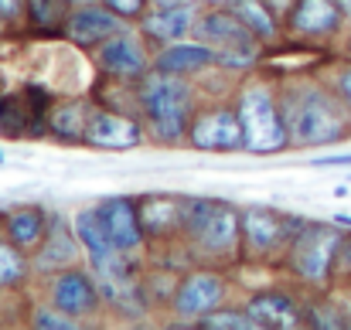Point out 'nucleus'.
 Wrapping results in <instances>:
<instances>
[{
	"label": "nucleus",
	"mask_w": 351,
	"mask_h": 330,
	"mask_svg": "<svg viewBox=\"0 0 351 330\" xmlns=\"http://www.w3.org/2000/svg\"><path fill=\"white\" fill-rule=\"evenodd\" d=\"M17 21H24V0H0V31H10Z\"/></svg>",
	"instance_id": "nucleus-34"
},
{
	"label": "nucleus",
	"mask_w": 351,
	"mask_h": 330,
	"mask_svg": "<svg viewBox=\"0 0 351 330\" xmlns=\"http://www.w3.org/2000/svg\"><path fill=\"white\" fill-rule=\"evenodd\" d=\"M280 106L290 126V143L297 150H317L351 140V110L341 103L335 86L307 75L280 82Z\"/></svg>",
	"instance_id": "nucleus-1"
},
{
	"label": "nucleus",
	"mask_w": 351,
	"mask_h": 330,
	"mask_svg": "<svg viewBox=\"0 0 351 330\" xmlns=\"http://www.w3.org/2000/svg\"><path fill=\"white\" fill-rule=\"evenodd\" d=\"M154 68L157 72H171V75H202V72H212L219 68V51L205 41H174L160 51H154Z\"/></svg>",
	"instance_id": "nucleus-21"
},
{
	"label": "nucleus",
	"mask_w": 351,
	"mask_h": 330,
	"mask_svg": "<svg viewBox=\"0 0 351 330\" xmlns=\"http://www.w3.org/2000/svg\"><path fill=\"white\" fill-rule=\"evenodd\" d=\"M31 327L34 330H72V327H82V324L48 303V307H34L31 310Z\"/></svg>",
	"instance_id": "nucleus-30"
},
{
	"label": "nucleus",
	"mask_w": 351,
	"mask_h": 330,
	"mask_svg": "<svg viewBox=\"0 0 351 330\" xmlns=\"http://www.w3.org/2000/svg\"><path fill=\"white\" fill-rule=\"evenodd\" d=\"M198 3H202V7H229L232 0H198Z\"/></svg>",
	"instance_id": "nucleus-36"
},
{
	"label": "nucleus",
	"mask_w": 351,
	"mask_h": 330,
	"mask_svg": "<svg viewBox=\"0 0 351 330\" xmlns=\"http://www.w3.org/2000/svg\"><path fill=\"white\" fill-rule=\"evenodd\" d=\"M93 110H96L93 96H75L62 103L55 99V106L48 112V136H55L58 143H82Z\"/></svg>",
	"instance_id": "nucleus-22"
},
{
	"label": "nucleus",
	"mask_w": 351,
	"mask_h": 330,
	"mask_svg": "<svg viewBox=\"0 0 351 330\" xmlns=\"http://www.w3.org/2000/svg\"><path fill=\"white\" fill-rule=\"evenodd\" d=\"M226 300H229V276L219 269L198 266L178 279V290L171 296V314L178 324H195L198 317L226 307Z\"/></svg>",
	"instance_id": "nucleus-9"
},
{
	"label": "nucleus",
	"mask_w": 351,
	"mask_h": 330,
	"mask_svg": "<svg viewBox=\"0 0 351 330\" xmlns=\"http://www.w3.org/2000/svg\"><path fill=\"white\" fill-rule=\"evenodd\" d=\"M143 143H147V129H143L140 116L96 103V110L89 116V126H86L82 147L103 150V153H126V150H136Z\"/></svg>",
	"instance_id": "nucleus-12"
},
{
	"label": "nucleus",
	"mask_w": 351,
	"mask_h": 330,
	"mask_svg": "<svg viewBox=\"0 0 351 330\" xmlns=\"http://www.w3.org/2000/svg\"><path fill=\"white\" fill-rule=\"evenodd\" d=\"M229 7H232L235 17H239L263 45H276V41H280L283 21L273 14V7H269L266 0H232Z\"/></svg>",
	"instance_id": "nucleus-25"
},
{
	"label": "nucleus",
	"mask_w": 351,
	"mask_h": 330,
	"mask_svg": "<svg viewBox=\"0 0 351 330\" xmlns=\"http://www.w3.org/2000/svg\"><path fill=\"white\" fill-rule=\"evenodd\" d=\"M154 3H181V0H154Z\"/></svg>",
	"instance_id": "nucleus-41"
},
{
	"label": "nucleus",
	"mask_w": 351,
	"mask_h": 330,
	"mask_svg": "<svg viewBox=\"0 0 351 330\" xmlns=\"http://www.w3.org/2000/svg\"><path fill=\"white\" fill-rule=\"evenodd\" d=\"M341 238H345V231L338 221H304V228L293 235V242L283 255L287 272L317 293L331 290Z\"/></svg>",
	"instance_id": "nucleus-5"
},
{
	"label": "nucleus",
	"mask_w": 351,
	"mask_h": 330,
	"mask_svg": "<svg viewBox=\"0 0 351 330\" xmlns=\"http://www.w3.org/2000/svg\"><path fill=\"white\" fill-rule=\"evenodd\" d=\"M348 24L345 3L341 0H293L283 31L290 38H307V41H328L338 38Z\"/></svg>",
	"instance_id": "nucleus-13"
},
{
	"label": "nucleus",
	"mask_w": 351,
	"mask_h": 330,
	"mask_svg": "<svg viewBox=\"0 0 351 330\" xmlns=\"http://www.w3.org/2000/svg\"><path fill=\"white\" fill-rule=\"evenodd\" d=\"M89 269L96 272L103 300L110 310H117L130 320L147 317V307H150L147 276H143V266L133 259V252H110L103 259H93Z\"/></svg>",
	"instance_id": "nucleus-6"
},
{
	"label": "nucleus",
	"mask_w": 351,
	"mask_h": 330,
	"mask_svg": "<svg viewBox=\"0 0 351 330\" xmlns=\"http://www.w3.org/2000/svg\"><path fill=\"white\" fill-rule=\"evenodd\" d=\"M202 3L198 0H181V3H154L133 27L143 34V41L154 48V51H160V48H167V45H174V41H181L184 34H191V27H195V21H198V10Z\"/></svg>",
	"instance_id": "nucleus-14"
},
{
	"label": "nucleus",
	"mask_w": 351,
	"mask_h": 330,
	"mask_svg": "<svg viewBox=\"0 0 351 330\" xmlns=\"http://www.w3.org/2000/svg\"><path fill=\"white\" fill-rule=\"evenodd\" d=\"M348 181H351V177H348Z\"/></svg>",
	"instance_id": "nucleus-45"
},
{
	"label": "nucleus",
	"mask_w": 351,
	"mask_h": 330,
	"mask_svg": "<svg viewBox=\"0 0 351 330\" xmlns=\"http://www.w3.org/2000/svg\"><path fill=\"white\" fill-rule=\"evenodd\" d=\"M72 7V0H24V21L38 38H65V21Z\"/></svg>",
	"instance_id": "nucleus-24"
},
{
	"label": "nucleus",
	"mask_w": 351,
	"mask_h": 330,
	"mask_svg": "<svg viewBox=\"0 0 351 330\" xmlns=\"http://www.w3.org/2000/svg\"><path fill=\"white\" fill-rule=\"evenodd\" d=\"M136 205H140V225L147 231V242H154V245H174V242H181V231H184L181 198L154 191V194L136 198Z\"/></svg>",
	"instance_id": "nucleus-18"
},
{
	"label": "nucleus",
	"mask_w": 351,
	"mask_h": 330,
	"mask_svg": "<svg viewBox=\"0 0 351 330\" xmlns=\"http://www.w3.org/2000/svg\"><path fill=\"white\" fill-rule=\"evenodd\" d=\"M245 310L263 330L304 327V303L290 290H256L245 300Z\"/></svg>",
	"instance_id": "nucleus-20"
},
{
	"label": "nucleus",
	"mask_w": 351,
	"mask_h": 330,
	"mask_svg": "<svg viewBox=\"0 0 351 330\" xmlns=\"http://www.w3.org/2000/svg\"><path fill=\"white\" fill-rule=\"evenodd\" d=\"M31 272H34V266H31L27 249H21L17 242H10L7 235H0V293L21 290Z\"/></svg>",
	"instance_id": "nucleus-27"
},
{
	"label": "nucleus",
	"mask_w": 351,
	"mask_h": 330,
	"mask_svg": "<svg viewBox=\"0 0 351 330\" xmlns=\"http://www.w3.org/2000/svg\"><path fill=\"white\" fill-rule=\"evenodd\" d=\"M345 317H348V327H351V303H345Z\"/></svg>",
	"instance_id": "nucleus-40"
},
{
	"label": "nucleus",
	"mask_w": 351,
	"mask_h": 330,
	"mask_svg": "<svg viewBox=\"0 0 351 330\" xmlns=\"http://www.w3.org/2000/svg\"><path fill=\"white\" fill-rule=\"evenodd\" d=\"M103 3H106L113 14H119L126 24H136V21L154 7V0H103Z\"/></svg>",
	"instance_id": "nucleus-31"
},
{
	"label": "nucleus",
	"mask_w": 351,
	"mask_h": 330,
	"mask_svg": "<svg viewBox=\"0 0 351 330\" xmlns=\"http://www.w3.org/2000/svg\"><path fill=\"white\" fill-rule=\"evenodd\" d=\"M48 221H51V212H45L41 205H21L3 215V235L10 242H17L21 249L34 252L48 231Z\"/></svg>",
	"instance_id": "nucleus-23"
},
{
	"label": "nucleus",
	"mask_w": 351,
	"mask_h": 330,
	"mask_svg": "<svg viewBox=\"0 0 351 330\" xmlns=\"http://www.w3.org/2000/svg\"><path fill=\"white\" fill-rule=\"evenodd\" d=\"M72 3H86V0H72Z\"/></svg>",
	"instance_id": "nucleus-44"
},
{
	"label": "nucleus",
	"mask_w": 351,
	"mask_h": 330,
	"mask_svg": "<svg viewBox=\"0 0 351 330\" xmlns=\"http://www.w3.org/2000/svg\"><path fill=\"white\" fill-rule=\"evenodd\" d=\"M123 27H130L119 14H113L103 0H86V3H75L69 21H65V41L75 45V48H89L96 51L106 38L119 34Z\"/></svg>",
	"instance_id": "nucleus-16"
},
{
	"label": "nucleus",
	"mask_w": 351,
	"mask_h": 330,
	"mask_svg": "<svg viewBox=\"0 0 351 330\" xmlns=\"http://www.w3.org/2000/svg\"><path fill=\"white\" fill-rule=\"evenodd\" d=\"M0 164H3V150H0Z\"/></svg>",
	"instance_id": "nucleus-43"
},
{
	"label": "nucleus",
	"mask_w": 351,
	"mask_h": 330,
	"mask_svg": "<svg viewBox=\"0 0 351 330\" xmlns=\"http://www.w3.org/2000/svg\"><path fill=\"white\" fill-rule=\"evenodd\" d=\"M3 103H7V96H3V92H0V110H3Z\"/></svg>",
	"instance_id": "nucleus-42"
},
{
	"label": "nucleus",
	"mask_w": 351,
	"mask_h": 330,
	"mask_svg": "<svg viewBox=\"0 0 351 330\" xmlns=\"http://www.w3.org/2000/svg\"><path fill=\"white\" fill-rule=\"evenodd\" d=\"M311 167H351V153H324V157H314Z\"/></svg>",
	"instance_id": "nucleus-35"
},
{
	"label": "nucleus",
	"mask_w": 351,
	"mask_h": 330,
	"mask_svg": "<svg viewBox=\"0 0 351 330\" xmlns=\"http://www.w3.org/2000/svg\"><path fill=\"white\" fill-rule=\"evenodd\" d=\"M72 228H75V235H79V242H82L89 262H93V259H103V255H110V252H117V249H113V238H110V231H106V225L99 218V208H82V212H75V215H72Z\"/></svg>",
	"instance_id": "nucleus-26"
},
{
	"label": "nucleus",
	"mask_w": 351,
	"mask_h": 330,
	"mask_svg": "<svg viewBox=\"0 0 351 330\" xmlns=\"http://www.w3.org/2000/svg\"><path fill=\"white\" fill-rule=\"evenodd\" d=\"M82 242L75 235V228L69 225V218L62 212H51L48 221V231L41 238V245L31 252V266H34V276H55L69 266H79V255H82Z\"/></svg>",
	"instance_id": "nucleus-15"
},
{
	"label": "nucleus",
	"mask_w": 351,
	"mask_h": 330,
	"mask_svg": "<svg viewBox=\"0 0 351 330\" xmlns=\"http://www.w3.org/2000/svg\"><path fill=\"white\" fill-rule=\"evenodd\" d=\"M154 48L143 41L140 31L133 27H123L119 34L106 38L96 51H93V62L96 68L106 75V79H126V82H140L150 68H154Z\"/></svg>",
	"instance_id": "nucleus-11"
},
{
	"label": "nucleus",
	"mask_w": 351,
	"mask_h": 330,
	"mask_svg": "<svg viewBox=\"0 0 351 330\" xmlns=\"http://www.w3.org/2000/svg\"><path fill=\"white\" fill-rule=\"evenodd\" d=\"M136 99H140L147 143H157V147L188 143L191 116L198 110V89L188 75H171V72L150 68L136 82Z\"/></svg>",
	"instance_id": "nucleus-2"
},
{
	"label": "nucleus",
	"mask_w": 351,
	"mask_h": 330,
	"mask_svg": "<svg viewBox=\"0 0 351 330\" xmlns=\"http://www.w3.org/2000/svg\"><path fill=\"white\" fill-rule=\"evenodd\" d=\"M191 327H202V330H259V324L249 317L245 307H219V310L198 317Z\"/></svg>",
	"instance_id": "nucleus-29"
},
{
	"label": "nucleus",
	"mask_w": 351,
	"mask_h": 330,
	"mask_svg": "<svg viewBox=\"0 0 351 330\" xmlns=\"http://www.w3.org/2000/svg\"><path fill=\"white\" fill-rule=\"evenodd\" d=\"M345 3V14H348V21H351V0H341Z\"/></svg>",
	"instance_id": "nucleus-39"
},
{
	"label": "nucleus",
	"mask_w": 351,
	"mask_h": 330,
	"mask_svg": "<svg viewBox=\"0 0 351 330\" xmlns=\"http://www.w3.org/2000/svg\"><path fill=\"white\" fill-rule=\"evenodd\" d=\"M195 41L212 45L215 51H232V48H266L239 17L232 7H208L198 14L195 27H191Z\"/></svg>",
	"instance_id": "nucleus-17"
},
{
	"label": "nucleus",
	"mask_w": 351,
	"mask_h": 330,
	"mask_svg": "<svg viewBox=\"0 0 351 330\" xmlns=\"http://www.w3.org/2000/svg\"><path fill=\"white\" fill-rule=\"evenodd\" d=\"M235 112L242 123V140H245V153L256 157H273L290 150V126L280 106V86L273 75H252L235 89Z\"/></svg>",
	"instance_id": "nucleus-3"
},
{
	"label": "nucleus",
	"mask_w": 351,
	"mask_h": 330,
	"mask_svg": "<svg viewBox=\"0 0 351 330\" xmlns=\"http://www.w3.org/2000/svg\"><path fill=\"white\" fill-rule=\"evenodd\" d=\"M184 147L202 150V153H239V150H245L235 103H222V99L198 103Z\"/></svg>",
	"instance_id": "nucleus-8"
},
{
	"label": "nucleus",
	"mask_w": 351,
	"mask_h": 330,
	"mask_svg": "<svg viewBox=\"0 0 351 330\" xmlns=\"http://www.w3.org/2000/svg\"><path fill=\"white\" fill-rule=\"evenodd\" d=\"M184 208V231L181 242L188 245L191 255L222 262H239L242 249V208L232 201H215V198H181Z\"/></svg>",
	"instance_id": "nucleus-4"
},
{
	"label": "nucleus",
	"mask_w": 351,
	"mask_h": 330,
	"mask_svg": "<svg viewBox=\"0 0 351 330\" xmlns=\"http://www.w3.org/2000/svg\"><path fill=\"white\" fill-rule=\"evenodd\" d=\"M300 215H283L276 208L266 205H252L242 208V249H239V262H273L283 259L293 235L304 228Z\"/></svg>",
	"instance_id": "nucleus-7"
},
{
	"label": "nucleus",
	"mask_w": 351,
	"mask_h": 330,
	"mask_svg": "<svg viewBox=\"0 0 351 330\" xmlns=\"http://www.w3.org/2000/svg\"><path fill=\"white\" fill-rule=\"evenodd\" d=\"M335 286H351V231H345V238H341V245H338Z\"/></svg>",
	"instance_id": "nucleus-32"
},
{
	"label": "nucleus",
	"mask_w": 351,
	"mask_h": 330,
	"mask_svg": "<svg viewBox=\"0 0 351 330\" xmlns=\"http://www.w3.org/2000/svg\"><path fill=\"white\" fill-rule=\"evenodd\" d=\"M48 303L55 310L69 314L79 324H86L89 317H96L106 307L96 272L93 269H82V266H69V269L48 276Z\"/></svg>",
	"instance_id": "nucleus-10"
},
{
	"label": "nucleus",
	"mask_w": 351,
	"mask_h": 330,
	"mask_svg": "<svg viewBox=\"0 0 351 330\" xmlns=\"http://www.w3.org/2000/svg\"><path fill=\"white\" fill-rule=\"evenodd\" d=\"M345 58L351 62V31H348V38H345Z\"/></svg>",
	"instance_id": "nucleus-38"
},
{
	"label": "nucleus",
	"mask_w": 351,
	"mask_h": 330,
	"mask_svg": "<svg viewBox=\"0 0 351 330\" xmlns=\"http://www.w3.org/2000/svg\"><path fill=\"white\" fill-rule=\"evenodd\" d=\"M331 86H335V92L341 96V103L351 110V62H348V58H345V65H338V68H335Z\"/></svg>",
	"instance_id": "nucleus-33"
},
{
	"label": "nucleus",
	"mask_w": 351,
	"mask_h": 330,
	"mask_svg": "<svg viewBox=\"0 0 351 330\" xmlns=\"http://www.w3.org/2000/svg\"><path fill=\"white\" fill-rule=\"evenodd\" d=\"M96 208H99V218L106 225L117 252H140L147 245V231L140 225V205H136V198L117 194V198L99 201Z\"/></svg>",
	"instance_id": "nucleus-19"
},
{
	"label": "nucleus",
	"mask_w": 351,
	"mask_h": 330,
	"mask_svg": "<svg viewBox=\"0 0 351 330\" xmlns=\"http://www.w3.org/2000/svg\"><path fill=\"white\" fill-rule=\"evenodd\" d=\"M304 327H317V330L348 327L345 303H338L335 296H328V290L321 296H314V300H304Z\"/></svg>",
	"instance_id": "nucleus-28"
},
{
	"label": "nucleus",
	"mask_w": 351,
	"mask_h": 330,
	"mask_svg": "<svg viewBox=\"0 0 351 330\" xmlns=\"http://www.w3.org/2000/svg\"><path fill=\"white\" fill-rule=\"evenodd\" d=\"M335 221H338L341 228H351V215H335Z\"/></svg>",
	"instance_id": "nucleus-37"
}]
</instances>
